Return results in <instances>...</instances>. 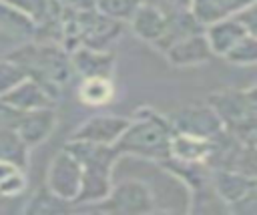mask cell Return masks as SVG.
<instances>
[{
	"label": "cell",
	"mask_w": 257,
	"mask_h": 215,
	"mask_svg": "<svg viewBox=\"0 0 257 215\" xmlns=\"http://www.w3.org/2000/svg\"><path fill=\"white\" fill-rule=\"evenodd\" d=\"M165 56L173 66L187 68V66H197V64L209 62L213 58V52L209 48L205 32H199V34H191V36L171 44L165 50Z\"/></svg>",
	"instance_id": "cell-14"
},
{
	"label": "cell",
	"mask_w": 257,
	"mask_h": 215,
	"mask_svg": "<svg viewBox=\"0 0 257 215\" xmlns=\"http://www.w3.org/2000/svg\"><path fill=\"white\" fill-rule=\"evenodd\" d=\"M80 183H82L80 163L66 149H62L60 153H56V157L48 165L46 189L54 193L58 199L66 203H74L80 191Z\"/></svg>",
	"instance_id": "cell-7"
},
{
	"label": "cell",
	"mask_w": 257,
	"mask_h": 215,
	"mask_svg": "<svg viewBox=\"0 0 257 215\" xmlns=\"http://www.w3.org/2000/svg\"><path fill=\"white\" fill-rule=\"evenodd\" d=\"M94 211L120 213V215H145L153 213L155 195L151 187L143 181H122L110 187L108 195L96 203H90Z\"/></svg>",
	"instance_id": "cell-5"
},
{
	"label": "cell",
	"mask_w": 257,
	"mask_h": 215,
	"mask_svg": "<svg viewBox=\"0 0 257 215\" xmlns=\"http://www.w3.org/2000/svg\"><path fill=\"white\" fill-rule=\"evenodd\" d=\"M112 96H114V84H112V78H106V76L82 78L78 86V98L88 106H102Z\"/></svg>",
	"instance_id": "cell-20"
},
{
	"label": "cell",
	"mask_w": 257,
	"mask_h": 215,
	"mask_svg": "<svg viewBox=\"0 0 257 215\" xmlns=\"http://www.w3.org/2000/svg\"><path fill=\"white\" fill-rule=\"evenodd\" d=\"M24 189H26L24 169L10 161H0V197L12 199L24 193Z\"/></svg>",
	"instance_id": "cell-22"
},
{
	"label": "cell",
	"mask_w": 257,
	"mask_h": 215,
	"mask_svg": "<svg viewBox=\"0 0 257 215\" xmlns=\"http://www.w3.org/2000/svg\"><path fill=\"white\" fill-rule=\"evenodd\" d=\"M211 153V139L187 135V133H173L169 145V157L185 163H205Z\"/></svg>",
	"instance_id": "cell-19"
},
{
	"label": "cell",
	"mask_w": 257,
	"mask_h": 215,
	"mask_svg": "<svg viewBox=\"0 0 257 215\" xmlns=\"http://www.w3.org/2000/svg\"><path fill=\"white\" fill-rule=\"evenodd\" d=\"M199 32H205V26L193 16V12L191 10H179V12L167 14L165 32L161 34V38L153 46L165 52L171 44H175V42H179L191 34H199Z\"/></svg>",
	"instance_id": "cell-18"
},
{
	"label": "cell",
	"mask_w": 257,
	"mask_h": 215,
	"mask_svg": "<svg viewBox=\"0 0 257 215\" xmlns=\"http://www.w3.org/2000/svg\"><path fill=\"white\" fill-rule=\"evenodd\" d=\"M4 2L12 6L16 12H20L22 16H26L34 26L42 22L56 4L54 0H4Z\"/></svg>",
	"instance_id": "cell-25"
},
{
	"label": "cell",
	"mask_w": 257,
	"mask_h": 215,
	"mask_svg": "<svg viewBox=\"0 0 257 215\" xmlns=\"http://www.w3.org/2000/svg\"><path fill=\"white\" fill-rule=\"evenodd\" d=\"M143 2L157 6L165 14H173V12H179V10H189V6H191V0H143Z\"/></svg>",
	"instance_id": "cell-29"
},
{
	"label": "cell",
	"mask_w": 257,
	"mask_h": 215,
	"mask_svg": "<svg viewBox=\"0 0 257 215\" xmlns=\"http://www.w3.org/2000/svg\"><path fill=\"white\" fill-rule=\"evenodd\" d=\"M223 58L231 64H237V66H251L255 64L257 60V34H247L243 36L237 44H233L225 54Z\"/></svg>",
	"instance_id": "cell-24"
},
{
	"label": "cell",
	"mask_w": 257,
	"mask_h": 215,
	"mask_svg": "<svg viewBox=\"0 0 257 215\" xmlns=\"http://www.w3.org/2000/svg\"><path fill=\"white\" fill-rule=\"evenodd\" d=\"M131 119L126 117H108V115H96L90 117L86 123H82L70 141H90L98 145H114L116 139L122 135V131L128 127Z\"/></svg>",
	"instance_id": "cell-11"
},
{
	"label": "cell",
	"mask_w": 257,
	"mask_h": 215,
	"mask_svg": "<svg viewBox=\"0 0 257 215\" xmlns=\"http://www.w3.org/2000/svg\"><path fill=\"white\" fill-rule=\"evenodd\" d=\"M143 4V0H94V8L118 22H128L135 10Z\"/></svg>",
	"instance_id": "cell-26"
},
{
	"label": "cell",
	"mask_w": 257,
	"mask_h": 215,
	"mask_svg": "<svg viewBox=\"0 0 257 215\" xmlns=\"http://www.w3.org/2000/svg\"><path fill=\"white\" fill-rule=\"evenodd\" d=\"M253 4L255 0H191L189 10L203 26H209L213 22L231 18Z\"/></svg>",
	"instance_id": "cell-16"
},
{
	"label": "cell",
	"mask_w": 257,
	"mask_h": 215,
	"mask_svg": "<svg viewBox=\"0 0 257 215\" xmlns=\"http://www.w3.org/2000/svg\"><path fill=\"white\" fill-rule=\"evenodd\" d=\"M82 169V183L74 203H96L104 199L112 187V169L118 161L114 145H98L90 141H68L64 147Z\"/></svg>",
	"instance_id": "cell-2"
},
{
	"label": "cell",
	"mask_w": 257,
	"mask_h": 215,
	"mask_svg": "<svg viewBox=\"0 0 257 215\" xmlns=\"http://www.w3.org/2000/svg\"><path fill=\"white\" fill-rule=\"evenodd\" d=\"M72 70H76L82 78L88 76H106L112 78V70L116 64V56L112 50H94L88 46H76L70 52Z\"/></svg>",
	"instance_id": "cell-12"
},
{
	"label": "cell",
	"mask_w": 257,
	"mask_h": 215,
	"mask_svg": "<svg viewBox=\"0 0 257 215\" xmlns=\"http://www.w3.org/2000/svg\"><path fill=\"white\" fill-rule=\"evenodd\" d=\"M124 30V22H118L96 8L76 12V36L78 46H88L94 50H110Z\"/></svg>",
	"instance_id": "cell-6"
},
{
	"label": "cell",
	"mask_w": 257,
	"mask_h": 215,
	"mask_svg": "<svg viewBox=\"0 0 257 215\" xmlns=\"http://www.w3.org/2000/svg\"><path fill=\"white\" fill-rule=\"evenodd\" d=\"M54 125H56V115L52 106H46V109H34V111H18L12 129L30 149L42 143L52 133Z\"/></svg>",
	"instance_id": "cell-10"
},
{
	"label": "cell",
	"mask_w": 257,
	"mask_h": 215,
	"mask_svg": "<svg viewBox=\"0 0 257 215\" xmlns=\"http://www.w3.org/2000/svg\"><path fill=\"white\" fill-rule=\"evenodd\" d=\"M207 104L217 113L223 129L241 137L243 141H255L257 135V98L255 88L245 90H219L207 98Z\"/></svg>",
	"instance_id": "cell-4"
},
{
	"label": "cell",
	"mask_w": 257,
	"mask_h": 215,
	"mask_svg": "<svg viewBox=\"0 0 257 215\" xmlns=\"http://www.w3.org/2000/svg\"><path fill=\"white\" fill-rule=\"evenodd\" d=\"M126 24L131 26V30H133L139 38H143V40L155 44V42L161 38V34L165 32L167 14H165L163 10H159L157 6L143 2V4L135 10V14L128 18Z\"/></svg>",
	"instance_id": "cell-17"
},
{
	"label": "cell",
	"mask_w": 257,
	"mask_h": 215,
	"mask_svg": "<svg viewBox=\"0 0 257 215\" xmlns=\"http://www.w3.org/2000/svg\"><path fill=\"white\" fill-rule=\"evenodd\" d=\"M0 161H10L22 169L28 163V147L10 127L0 129Z\"/></svg>",
	"instance_id": "cell-21"
},
{
	"label": "cell",
	"mask_w": 257,
	"mask_h": 215,
	"mask_svg": "<svg viewBox=\"0 0 257 215\" xmlns=\"http://www.w3.org/2000/svg\"><path fill=\"white\" fill-rule=\"evenodd\" d=\"M66 201L58 199L54 193H50L46 187L38 189L36 195L24 205V211L26 213H60L66 209Z\"/></svg>",
	"instance_id": "cell-27"
},
{
	"label": "cell",
	"mask_w": 257,
	"mask_h": 215,
	"mask_svg": "<svg viewBox=\"0 0 257 215\" xmlns=\"http://www.w3.org/2000/svg\"><path fill=\"white\" fill-rule=\"evenodd\" d=\"M173 129L167 117L159 115L153 109H139L137 115L131 119L128 127L116 139L114 149L118 155H135L143 159L163 161L169 157Z\"/></svg>",
	"instance_id": "cell-3"
},
{
	"label": "cell",
	"mask_w": 257,
	"mask_h": 215,
	"mask_svg": "<svg viewBox=\"0 0 257 215\" xmlns=\"http://www.w3.org/2000/svg\"><path fill=\"white\" fill-rule=\"evenodd\" d=\"M6 58L16 62L26 72V76L34 78L52 98H56L64 90L74 72L68 50L54 42L32 40L20 44Z\"/></svg>",
	"instance_id": "cell-1"
},
{
	"label": "cell",
	"mask_w": 257,
	"mask_h": 215,
	"mask_svg": "<svg viewBox=\"0 0 257 215\" xmlns=\"http://www.w3.org/2000/svg\"><path fill=\"white\" fill-rule=\"evenodd\" d=\"M52 96L30 76L16 82L12 88H8L4 94H0V102L8 104L14 111H34V109H46L52 106Z\"/></svg>",
	"instance_id": "cell-13"
},
{
	"label": "cell",
	"mask_w": 257,
	"mask_h": 215,
	"mask_svg": "<svg viewBox=\"0 0 257 215\" xmlns=\"http://www.w3.org/2000/svg\"><path fill=\"white\" fill-rule=\"evenodd\" d=\"M0 30L12 36H30L34 34V24L22 16L20 12H16L12 6H8L4 0H0Z\"/></svg>",
	"instance_id": "cell-23"
},
{
	"label": "cell",
	"mask_w": 257,
	"mask_h": 215,
	"mask_svg": "<svg viewBox=\"0 0 257 215\" xmlns=\"http://www.w3.org/2000/svg\"><path fill=\"white\" fill-rule=\"evenodd\" d=\"M56 4H60L62 8H68V10H90L94 8V0H54Z\"/></svg>",
	"instance_id": "cell-30"
},
{
	"label": "cell",
	"mask_w": 257,
	"mask_h": 215,
	"mask_svg": "<svg viewBox=\"0 0 257 215\" xmlns=\"http://www.w3.org/2000/svg\"><path fill=\"white\" fill-rule=\"evenodd\" d=\"M173 133H187L203 139H213L217 133L223 131V125L217 117V113L205 102L199 104H185L177 111H173L167 117Z\"/></svg>",
	"instance_id": "cell-8"
},
{
	"label": "cell",
	"mask_w": 257,
	"mask_h": 215,
	"mask_svg": "<svg viewBox=\"0 0 257 215\" xmlns=\"http://www.w3.org/2000/svg\"><path fill=\"white\" fill-rule=\"evenodd\" d=\"M247 34H255V32H251L239 20V16H231V18H225V20L205 26V38L209 42L213 56H223L233 44H237Z\"/></svg>",
	"instance_id": "cell-15"
},
{
	"label": "cell",
	"mask_w": 257,
	"mask_h": 215,
	"mask_svg": "<svg viewBox=\"0 0 257 215\" xmlns=\"http://www.w3.org/2000/svg\"><path fill=\"white\" fill-rule=\"evenodd\" d=\"M209 185L217 193V197L225 203V207L237 203L251 191H257L255 175H247L235 169H211Z\"/></svg>",
	"instance_id": "cell-9"
},
{
	"label": "cell",
	"mask_w": 257,
	"mask_h": 215,
	"mask_svg": "<svg viewBox=\"0 0 257 215\" xmlns=\"http://www.w3.org/2000/svg\"><path fill=\"white\" fill-rule=\"evenodd\" d=\"M22 78H26V72L16 62H12L10 58L0 60V94H4L8 88H12Z\"/></svg>",
	"instance_id": "cell-28"
}]
</instances>
